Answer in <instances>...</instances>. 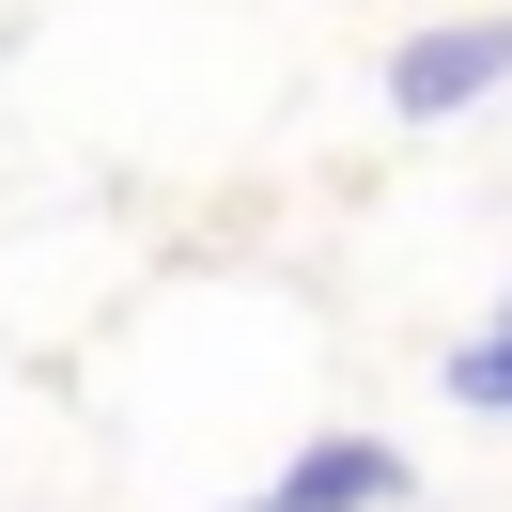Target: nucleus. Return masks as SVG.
Listing matches in <instances>:
<instances>
[{
	"label": "nucleus",
	"mask_w": 512,
	"mask_h": 512,
	"mask_svg": "<svg viewBox=\"0 0 512 512\" xmlns=\"http://www.w3.org/2000/svg\"><path fill=\"white\" fill-rule=\"evenodd\" d=\"M481 94H512V0L497 16H435V32L388 47V109L404 125H466Z\"/></svg>",
	"instance_id": "f257e3e1"
},
{
	"label": "nucleus",
	"mask_w": 512,
	"mask_h": 512,
	"mask_svg": "<svg viewBox=\"0 0 512 512\" xmlns=\"http://www.w3.org/2000/svg\"><path fill=\"white\" fill-rule=\"evenodd\" d=\"M388 497H404V450H388V435H311L249 512H388Z\"/></svg>",
	"instance_id": "f03ea898"
},
{
	"label": "nucleus",
	"mask_w": 512,
	"mask_h": 512,
	"mask_svg": "<svg viewBox=\"0 0 512 512\" xmlns=\"http://www.w3.org/2000/svg\"><path fill=\"white\" fill-rule=\"evenodd\" d=\"M435 388H450L466 419H512V295L466 326V342H450V373H435Z\"/></svg>",
	"instance_id": "7ed1b4c3"
}]
</instances>
